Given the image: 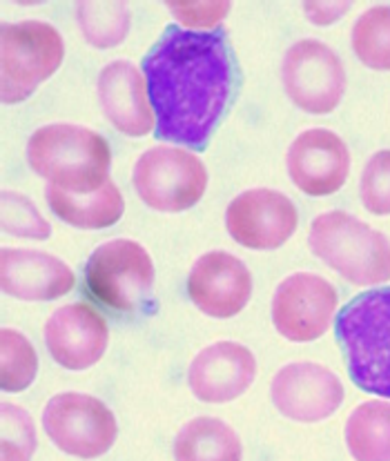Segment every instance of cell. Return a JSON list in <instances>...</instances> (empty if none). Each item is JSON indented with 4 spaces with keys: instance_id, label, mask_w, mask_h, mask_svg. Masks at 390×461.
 Wrapping results in <instances>:
<instances>
[{
    "instance_id": "obj_1",
    "label": "cell",
    "mask_w": 390,
    "mask_h": 461,
    "mask_svg": "<svg viewBox=\"0 0 390 461\" xmlns=\"http://www.w3.org/2000/svg\"><path fill=\"white\" fill-rule=\"evenodd\" d=\"M159 140L208 148L239 85V69L223 30L168 25L143 60Z\"/></svg>"
},
{
    "instance_id": "obj_2",
    "label": "cell",
    "mask_w": 390,
    "mask_h": 461,
    "mask_svg": "<svg viewBox=\"0 0 390 461\" xmlns=\"http://www.w3.org/2000/svg\"><path fill=\"white\" fill-rule=\"evenodd\" d=\"M27 161L50 185L74 194H89L110 181L112 149L98 131L81 125L51 123L30 136Z\"/></svg>"
},
{
    "instance_id": "obj_3",
    "label": "cell",
    "mask_w": 390,
    "mask_h": 461,
    "mask_svg": "<svg viewBox=\"0 0 390 461\" xmlns=\"http://www.w3.org/2000/svg\"><path fill=\"white\" fill-rule=\"evenodd\" d=\"M337 341L359 390L390 399V288L357 294L337 314Z\"/></svg>"
},
{
    "instance_id": "obj_4",
    "label": "cell",
    "mask_w": 390,
    "mask_h": 461,
    "mask_svg": "<svg viewBox=\"0 0 390 461\" xmlns=\"http://www.w3.org/2000/svg\"><path fill=\"white\" fill-rule=\"evenodd\" d=\"M308 246L348 284L366 288L390 281L388 237L348 212L319 214L310 225Z\"/></svg>"
},
{
    "instance_id": "obj_5",
    "label": "cell",
    "mask_w": 390,
    "mask_h": 461,
    "mask_svg": "<svg viewBox=\"0 0 390 461\" xmlns=\"http://www.w3.org/2000/svg\"><path fill=\"white\" fill-rule=\"evenodd\" d=\"M86 290L112 312H150L154 308L152 257L130 239L103 243L87 258Z\"/></svg>"
},
{
    "instance_id": "obj_6",
    "label": "cell",
    "mask_w": 390,
    "mask_h": 461,
    "mask_svg": "<svg viewBox=\"0 0 390 461\" xmlns=\"http://www.w3.org/2000/svg\"><path fill=\"white\" fill-rule=\"evenodd\" d=\"M63 56V39L50 23H5L0 30V98L5 105L27 101L60 68Z\"/></svg>"
},
{
    "instance_id": "obj_7",
    "label": "cell",
    "mask_w": 390,
    "mask_h": 461,
    "mask_svg": "<svg viewBox=\"0 0 390 461\" xmlns=\"http://www.w3.org/2000/svg\"><path fill=\"white\" fill-rule=\"evenodd\" d=\"M132 183L148 208L177 214L199 203L208 187V169L187 149L157 145L141 154Z\"/></svg>"
},
{
    "instance_id": "obj_8",
    "label": "cell",
    "mask_w": 390,
    "mask_h": 461,
    "mask_svg": "<svg viewBox=\"0 0 390 461\" xmlns=\"http://www.w3.org/2000/svg\"><path fill=\"white\" fill-rule=\"evenodd\" d=\"M43 428L51 444L78 459H98L114 446L119 426L101 399L81 393H60L47 402Z\"/></svg>"
},
{
    "instance_id": "obj_9",
    "label": "cell",
    "mask_w": 390,
    "mask_h": 461,
    "mask_svg": "<svg viewBox=\"0 0 390 461\" xmlns=\"http://www.w3.org/2000/svg\"><path fill=\"white\" fill-rule=\"evenodd\" d=\"M281 83L299 110L308 114H331L344 98L346 69L326 42L305 39L286 51Z\"/></svg>"
},
{
    "instance_id": "obj_10",
    "label": "cell",
    "mask_w": 390,
    "mask_h": 461,
    "mask_svg": "<svg viewBox=\"0 0 390 461\" xmlns=\"http://www.w3.org/2000/svg\"><path fill=\"white\" fill-rule=\"evenodd\" d=\"M337 290L331 281L313 272H295L277 285L272 296V323L293 343L317 341L332 326Z\"/></svg>"
},
{
    "instance_id": "obj_11",
    "label": "cell",
    "mask_w": 390,
    "mask_h": 461,
    "mask_svg": "<svg viewBox=\"0 0 390 461\" xmlns=\"http://www.w3.org/2000/svg\"><path fill=\"white\" fill-rule=\"evenodd\" d=\"M297 208L286 194L257 187L239 194L225 210V230L250 250H277L295 234Z\"/></svg>"
},
{
    "instance_id": "obj_12",
    "label": "cell",
    "mask_w": 390,
    "mask_h": 461,
    "mask_svg": "<svg viewBox=\"0 0 390 461\" xmlns=\"http://www.w3.org/2000/svg\"><path fill=\"white\" fill-rule=\"evenodd\" d=\"M270 394L275 408L286 420L317 423L340 411L344 403V384L326 366L297 361L275 375Z\"/></svg>"
},
{
    "instance_id": "obj_13",
    "label": "cell",
    "mask_w": 390,
    "mask_h": 461,
    "mask_svg": "<svg viewBox=\"0 0 390 461\" xmlns=\"http://www.w3.org/2000/svg\"><path fill=\"white\" fill-rule=\"evenodd\" d=\"M187 294L208 317L230 319L241 312L250 301L252 275L246 263L234 254L208 252L192 266Z\"/></svg>"
},
{
    "instance_id": "obj_14",
    "label": "cell",
    "mask_w": 390,
    "mask_h": 461,
    "mask_svg": "<svg viewBox=\"0 0 390 461\" xmlns=\"http://www.w3.org/2000/svg\"><path fill=\"white\" fill-rule=\"evenodd\" d=\"M350 172V152L331 130L313 127L293 140L288 149V174L308 196H331L341 190Z\"/></svg>"
},
{
    "instance_id": "obj_15",
    "label": "cell",
    "mask_w": 390,
    "mask_h": 461,
    "mask_svg": "<svg viewBox=\"0 0 390 461\" xmlns=\"http://www.w3.org/2000/svg\"><path fill=\"white\" fill-rule=\"evenodd\" d=\"M110 341L107 321L87 303L56 310L45 323V346L51 359L68 370H87L103 359Z\"/></svg>"
},
{
    "instance_id": "obj_16",
    "label": "cell",
    "mask_w": 390,
    "mask_h": 461,
    "mask_svg": "<svg viewBox=\"0 0 390 461\" xmlns=\"http://www.w3.org/2000/svg\"><path fill=\"white\" fill-rule=\"evenodd\" d=\"M257 377V359L246 346L217 341L192 359L187 384L205 403H228L248 393Z\"/></svg>"
},
{
    "instance_id": "obj_17",
    "label": "cell",
    "mask_w": 390,
    "mask_h": 461,
    "mask_svg": "<svg viewBox=\"0 0 390 461\" xmlns=\"http://www.w3.org/2000/svg\"><path fill=\"white\" fill-rule=\"evenodd\" d=\"M98 98L110 123L128 136H145L157 130L148 81L130 60H114L98 74Z\"/></svg>"
},
{
    "instance_id": "obj_18",
    "label": "cell",
    "mask_w": 390,
    "mask_h": 461,
    "mask_svg": "<svg viewBox=\"0 0 390 461\" xmlns=\"http://www.w3.org/2000/svg\"><path fill=\"white\" fill-rule=\"evenodd\" d=\"M3 293L21 301H54L72 293L77 275L65 261L41 250L0 252Z\"/></svg>"
},
{
    "instance_id": "obj_19",
    "label": "cell",
    "mask_w": 390,
    "mask_h": 461,
    "mask_svg": "<svg viewBox=\"0 0 390 461\" xmlns=\"http://www.w3.org/2000/svg\"><path fill=\"white\" fill-rule=\"evenodd\" d=\"M45 199L60 221L78 230L110 228V225L119 223L125 210L123 194L112 181H107L101 190L89 192V194H74V192L47 185Z\"/></svg>"
},
{
    "instance_id": "obj_20",
    "label": "cell",
    "mask_w": 390,
    "mask_h": 461,
    "mask_svg": "<svg viewBox=\"0 0 390 461\" xmlns=\"http://www.w3.org/2000/svg\"><path fill=\"white\" fill-rule=\"evenodd\" d=\"M177 461H241L243 446L232 426L217 417H196L174 439Z\"/></svg>"
},
{
    "instance_id": "obj_21",
    "label": "cell",
    "mask_w": 390,
    "mask_h": 461,
    "mask_svg": "<svg viewBox=\"0 0 390 461\" xmlns=\"http://www.w3.org/2000/svg\"><path fill=\"white\" fill-rule=\"evenodd\" d=\"M346 446L355 461H390V402L357 406L346 423Z\"/></svg>"
},
{
    "instance_id": "obj_22",
    "label": "cell",
    "mask_w": 390,
    "mask_h": 461,
    "mask_svg": "<svg viewBox=\"0 0 390 461\" xmlns=\"http://www.w3.org/2000/svg\"><path fill=\"white\" fill-rule=\"evenodd\" d=\"M350 42L366 68L390 72V5L366 9L352 27Z\"/></svg>"
},
{
    "instance_id": "obj_23",
    "label": "cell",
    "mask_w": 390,
    "mask_h": 461,
    "mask_svg": "<svg viewBox=\"0 0 390 461\" xmlns=\"http://www.w3.org/2000/svg\"><path fill=\"white\" fill-rule=\"evenodd\" d=\"M39 375V355L23 332H0V385L5 393H23Z\"/></svg>"
},
{
    "instance_id": "obj_24",
    "label": "cell",
    "mask_w": 390,
    "mask_h": 461,
    "mask_svg": "<svg viewBox=\"0 0 390 461\" xmlns=\"http://www.w3.org/2000/svg\"><path fill=\"white\" fill-rule=\"evenodd\" d=\"M77 16L83 36L94 47H114L130 30V7L125 3H78Z\"/></svg>"
},
{
    "instance_id": "obj_25",
    "label": "cell",
    "mask_w": 390,
    "mask_h": 461,
    "mask_svg": "<svg viewBox=\"0 0 390 461\" xmlns=\"http://www.w3.org/2000/svg\"><path fill=\"white\" fill-rule=\"evenodd\" d=\"M3 232L12 234V237H23V239H34V241H45L50 239L51 228L50 223L41 216V212L36 210V205L32 203L27 196L18 194V192H3Z\"/></svg>"
},
{
    "instance_id": "obj_26",
    "label": "cell",
    "mask_w": 390,
    "mask_h": 461,
    "mask_svg": "<svg viewBox=\"0 0 390 461\" xmlns=\"http://www.w3.org/2000/svg\"><path fill=\"white\" fill-rule=\"evenodd\" d=\"M359 194L370 214H390V149H379L368 158L361 172Z\"/></svg>"
},
{
    "instance_id": "obj_27",
    "label": "cell",
    "mask_w": 390,
    "mask_h": 461,
    "mask_svg": "<svg viewBox=\"0 0 390 461\" xmlns=\"http://www.w3.org/2000/svg\"><path fill=\"white\" fill-rule=\"evenodd\" d=\"M0 420H3V428H0L3 430V441H12V444L21 446L32 457L36 450V430L30 415L23 408L12 406V403H3Z\"/></svg>"
},
{
    "instance_id": "obj_28",
    "label": "cell",
    "mask_w": 390,
    "mask_h": 461,
    "mask_svg": "<svg viewBox=\"0 0 390 461\" xmlns=\"http://www.w3.org/2000/svg\"><path fill=\"white\" fill-rule=\"evenodd\" d=\"M178 23L187 27H214L232 9L230 3H168Z\"/></svg>"
},
{
    "instance_id": "obj_29",
    "label": "cell",
    "mask_w": 390,
    "mask_h": 461,
    "mask_svg": "<svg viewBox=\"0 0 390 461\" xmlns=\"http://www.w3.org/2000/svg\"><path fill=\"white\" fill-rule=\"evenodd\" d=\"M350 9V3H305L304 12L314 25H331Z\"/></svg>"
},
{
    "instance_id": "obj_30",
    "label": "cell",
    "mask_w": 390,
    "mask_h": 461,
    "mask_svg": "<svg viewBox=\"0 0 390 461\" xmlns=\"http://www.w3.org/2000/svg\"><path fill=\"white\" fill-rule=\"evenodd\" d=\"M0 457H3V461H30V455L21 446L12 444V441H3L0 444Z\"/></svg>"
}]
</instances>
